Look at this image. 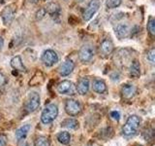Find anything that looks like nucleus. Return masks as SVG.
Wrapping results in <instances>:
<instances>
[{"mask_svg":"<svg viewBox=\"0 0 155 146\" xmlns=\"http://www.w3.org/2000/svg\"><path fill=\"white\" fill-rule=\"evenodd\" d=\"M140 124V118L137 115H131L128 117L125 125L122 128V134L126 137H130L136 134Z\"/></svg>","mask_w":155,"mask_h":146,"instance_id":"f257e3e1","label":"nucleus"},{"mask_svg":"<svg viewBox=\"0 0 155 146\" xmlns=\"http://www.w3.org/2000/svg\"><path fill=\"white\" fill-rule=\"evenodd\" d=\"M58 115V108L55 104H48L45 107L41 114V121L43 124L48 125L53 122Z\"/></svg>","mask_w":155,"mask_h":146,"instance_id":"f03ea898","label":"nucleus"},{"mask_svg":"<svg viewBox=\"0 0 155 146\" xmlns=\"http://www.w3.org/2000/svg\"><path fill=\"white\" fill-rule=\"evenodd\" d=\"M94 55H95V49L94 46L91 45V44H85V45H84L81 48V50L79 52L80 61L84 63L89 62L93 58Z\"/></svg>","mask_w":155,"mask_h":146,"instance_id":"7ed1b4c3","label":"nucleus"},{"mask_svg":"<svg viewBox=\"0 0 155 146\" xmlns=\"http://www.w3.org/2000/svg\"><path fill=\"white\" fill-rule=\"evenodd\" d=\"M40 96L38 92H32L28 95L27 99L25 101V109L27 112L31 113L38 109V107L40 106Z\"/></svg>","mask_w":155,"mask_h":146,"instance_id":"20e7f679","label":"nucleus"},{"mask_svg":"<svg viewBox=\"0 0 155 146\" xmlns=\"http://www.w3.org/2000/svg\"><path fill=\"white\" fill-rule=\"evenodd\" d=\"M15 13H16V5L15 4H10L2 10L0 16H1V19L5 26H10L12 23Z\"/></svg>","mask_w":155,"mask_h":146,"instance_id":"39448f33","label":"nucleus"},{"mask_svg":"<svg viewBox=\"0 0 155 146\" xmlns=\"http://www.w3.org/2000/svg\"><path fill=\"white\" fill-rule=\"evenodd\" d=\"M76 87L74 83L69 80H64L57 85V92L61 95L74 96L76 94Z\"/></svg>","mask_w":155,"mask_h":146,"instance_id":"423d86ee","label":"nucleus"},{"mask_svg":"<svg viewBox=\"0 0 155 146\" xmlns=\"http://www.w3.org/2000/svg\"><path fill=\"white\" fill-rule=\"evenodd\" d=\"M100 7V1L99 0H90V2L87 4L86 8L84 9L82 17H84V21H89L92 19V17L96 14Z\"/></svg>","mask_w":155,"mask_h":146,"instance_id":"0eeeda50","label":"nucleus"},{"mask_svg":"<svg viewBox=\"0 0 155 146\" xmlns=\"http://www.w3.org/2000/svg\"><path fill=\"white\" fill-rule=\"evenodd\" d=\"M65 111L70 116H78L81 112V103L76 99H67L65 102Z\"/></svg>","mask_w":155,"mask_h":146,"instance_id":"6e6552de","label":"nucleus"},{"mask_svg":"<svg viewBox=\"0 0 155 146\" xmlns=\"http://www.w3.org/2000/svg\"><path fill=\"white\" fill-rule=\"evenodd\" d=\"M58 60L59 58H58L57 54L52 50H47L42 55V61L48 67L54 65L56 62H58Z\"/></svg>","mask_w":155,"mask_h":146,"instance_id":"1a4fd4ad","label":"nucleus"},{"mask_svg":"<svg viewBox=\"0 0 155 146\" xmlns=\"http://www.w3.org/2000/svg\"><path fill=\"white\" fill-rule=\"evenodd\" d=\"M114 48V46L111 40H110V39H104L100 44V55L105 58L109 57L113 54Z\"/></svg>","mask_w":155,"mask_h":146,"instance_id":"9d476101","label":"nucleus"},{"mask_svg":"<svg viewBox=\"0 0 155 146\" xmlns=\"http://www.w3.org/2000/svg\"><path fill=\"white\" fill-rule=\"evenodd\" d=\"M75 68V63L71 60H66L64 62H62L60 66L58 67V72L61 76H68L71 74L72 71Z\"/></svg>","mask_w":155,"mask_h":146,"instance_id":"9b49d317","label":"nucleus"},{"mask_svg":"<svg viewBox=\"0 0 155 146\" xmlns=\"http://www.w3.org/2000/svg\"><path fill=\"white\" fill-rule=\"evenodd\" d=\"M114 33L118 39H124L128 37L130 33V29L127 23H118L114 28Z\"/></svg>","mask_w":155,"mask_h":146,"instance_id":"f8f14e48","label":"nucleus"},{"mask_svg":"<svg viewBox=\"0 0 155 146\" xmlns=\"http://www.w3.org/2000/svg\"><path fill=\"white\" fill-rule=\"evenodd\" d=\"M76 90L78 91L80 95L84 96L86 95L87 92L89 91V80L88 78H81L78 82L77 87H76Z\"/></svg>","mask_w":155,"mask_h":146,"instance_id":"ddd939ff","label":"nucleus"},{"mask_svg":"<svg viewBox=\"0 0 155 146\" xmlns=\"http://www.w3.org/2000/svg\"><path fill=\"white\" fill-rule=\"evenodd\" d=\"M136 92H137V89L134 85L131 84H124L122 87H121V94H122L124 99H130L135 96Z\"/></svg>","mask_w":155,"mask_h":146,"instance_id":"4468645a","label":"nucleus"},{"mask_svg":"<svg viewBox=\"0 0 155 146\" xmlns=\"http://www.w3.org/2000/svg\"><path fill=\"white\" fill-rule=\"evenodd\" d=\"M44 9H45L46 13H48V15H51V17L58 16L59 13H60V6L55 2L48 3L46 6L44 7Z\"/></svg>","mask_w":155,"mask_h":146,"instance_id":"2eb2a0df","label":"nucleus"},{"mask_svg":"<svg viewBox=\"0 0 155 146\" xmlns=\"http://www.w3.org/2000/svg\"><path fill=\"white\" fill-rule=\"evenodd\" d=\"M11 66L14 68L15 70L19 71V72H25L26 68L24 66L23 62L21 61V57L19 56H16L14 57L11 60Z\"/></svg>","mask_w":155,"mask_h":146,"instance_id":"dca6fc26","label":"nucleus"},{"mask_svg":"<svg viewBox=\"0 0 155 146\" xmlns=\"http://www.w3.org/2000/svg\"><path fill=\"white\" fill-rule=\"evenodd\" d=\"M129 74L132 78H135V79H137V78L140 76V65L137 60H134L132 63H131Z\"/></svg>","mask_w":155,"mask_h":146,"instance_id":"f3484780","label":"nucleus"},{"mask_svg":"<svg viewBox=\"0 0 155 146\" xmlns=\"http://www.w3.org/2000/svg\"><path fill=\"white\" fill-rule=\"evenodd\" d=\"M30 125H23L21 126V128L18 129L16 130V137L18 140H21V139H24L27 136L28 133H29V130H30Z\"/></svg>","mask_w":155,"mask_h":146,"instance_id":"a211bd4d","label":"nucleus"},{"mask_svg":"<svg viewBox=\"0 0 155 146\" xmlns=\"http://www.w3.org/2000/svg\"><path fill=\"white\" fill-rule=\"evenodd\" d=\"M93 90L98 92V94H104L107 91V86H106V83L103 80H99V79H96L93 82Z\"/></svg>","mask_w":155,"mask_h":146,"instance_id":"6ab92c4d","label":"nucleus"},{"mask_svg":"<svg viewBox=\"0 0 155 146\" xmlns=\"http://www.w3.org/2000/svg\"><path fill=\"white\" fill-rule=\"evenodd\" d=\"M61 126L64 127L66 129H69V130H77L79 128V122H78L76 119L68 118L62 122Z\"/></svg>","mask_w":155,"mask_h":146,"instance_id":"aec40b11","label":"nucleus"},{"mask_svg":"<svg viewBox=\"0 0 155 146\" xmlns=\"http://www.w3.org/2000/svg\"><path fill=\"white\" fill-rule=\"evenodd\" d=\"M57 140L63 145H68L71 141V135L68 131H60L57 134Z\"/></svg>","mask_w":155,"mask_h":146,"instance_id":"412c9836","label":"nucleus"},{"mask_svg":"<svg viewBox=\"0 0 155 146\" xmlns=\"http://www.w3.org/2000/svg\"><path fill=\"white\" fill-rule=\"evenodd\" d=\"M147 31L151 36L155 35V19L153 17H149L147 22Z\"/></svg>","mask_w":155,"mask_h":146,"instance_id":"4be33fe9","label":"nucleus"},{"mask_svg":"<svg viewBox=\"0 0 155 146\" xmlns=\"http://www.w3.org/2000/svg\"><path fill=\"white\" fill-rule=\"evenodd\" d=\"M35 146H50V141L46 136H39L35 141Z\"/></svg>","mask_w":155,"mask_h":146,"instance_id":"5701e85b","label":"nucleus"},{"mask_svg":"<svg viewBox=\"0 0 155 146\" xmlns=\"http://www.w3.org/2000/svg\"><path fill=\"white\" fill-rule=\"evenodd\" d=\"M121 4V0H107L106 5L109 9H114L120 6Z\"/></svg>","mask_w":155,"mask_h":146,"instance_id":"b1692460","label":"nucleus"},{"mask_svg":"<svg viewBox=\"0 0 155 146\" xmlns=\"http://www.w3.org/2000/svg\"><path fill=\"white\" fill-rule=\"evenodd\" d=\"M147 60L149 61V62L151 63V64H154V61H155V49L154 48H151L147 52Z\"/></svg>","mask_w":155,"mask_h":146,"instance_id":"393cba45","label":"nucleus"},{"mask_svg":"<svg viewBox=\"0 0 155 146\" xmlns=\"http://www.w3.org/2000/svg\"><path fill=\"white\" fill-rule=\"evenodd\" d=\"M46 14L47 13L45 11V9H44V8H40L36 12V14H35V19H37V21H40V19H42L44 17L46 16Z\"/></svg>","mask_w":155,"mask_h":146,"instance_id":"a878e982","label":"nucleus"},{"mask_svg":"<svg viewBox=\"0 0 155 146\" xmlns=\"http://www.w3.org/2000/svg\"><path fill=\"white\" fill-rule=\"evenodd\" d=\"M7 84V78L2 72H0V90L3 89V88L6 86Z\"/></svg>","mask_w":155,"mask_h":146,"instance_id":"bb28decb","label":"nucleus"},{"mask_svg":"<svg viewBox=\"0 0 155 146\" xmlns=\"http://www.w3.org/2000/svg\"><path fill=\"white\" fill-rule=\"evenodd\" d=\"M110 117H111V118H113L114 120L118 121V120L120 119V117H121L120 112H119V111H111V112H110Z\"/></svg>","mask_w":155,"mask_h":146,"instance_id":"cd10ccee","label":"nucleus"},{"mask_svg":"<svg viewBox=\"0 0 155 146\" xmlns=\"http://www.w3.org/2000/svg\"><path fill=\"white\" fill-rule=\"evenodd\" d=\"M7 144V138L3 134H0V146H6Z\"/></svg>","mask_w":155,"mask_h":146,"instance_id":"c85d7f7f","label":"nucleus"},{"mask_svg":"<svg viewBox=\"0 0 155 146\" xmlns=\"http://www.w3.org/2000/svg\"><path fill=\"white\" fill-rule=\"evenodd\" d=\"M3 46H4V40H3V38L0 36V50L3 48Z\"/></svg>","mask_w":155,"mask_h":146,"instance_id":"c756f323","label":"nucleus"},{"mask_svg":"<svg viewBox=\"0 0 155 146\" xmlns=\"http://www.w3.org/2000/svg\"><path fill=\"white\" fill-rule=\"evenodd\" d=\"M31 3H33V4H36V3H38L39 2V0H29Z\"/></svg>","mask_w":155,"mask_h":146,"instance_id":"7c9ffc66","label":"nucleus"},{"mask_svg":"<svg viewBox=\"0 0 155 146\" xmlns=\"http://www.w3.org/2000/svg\"><path fill=\"white\" fill-rule=\"evenodd\" d=\"M77 1H79V2H81V1H84V0H77Z\"/></svg>","mask_w":155,"mask_h":146,"instance_id":"2f4dec72","label":"nucleus"}]
</instances>
